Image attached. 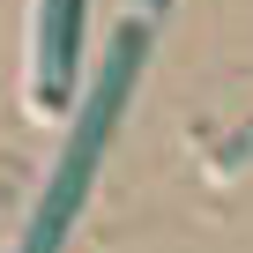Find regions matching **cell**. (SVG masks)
Returning <instances> with one entry per match:
<instances>
[{
  "instance_id": "obj_1",
  "label": "cell",
  "mask_w": 253,
  "mask_h": 253,
  "mask_svg": "<svg viewBox=\"0 0 253 253\" xmlns=\"http://www.w3.org/2000/svg\"><path fill=\"white\" fill-rule=\"evenodd\" d=\"M142 52H149V15L119 23V38H112V52H104V67H97V82H89L75 126H67V142H60V164H52V179H45V194H38V209H30V231H23L15 253H60V246H67V231H75V216H82V201H89L97 157H104V142H112L126 97H134Z\"/></svg>"
},
{
  "instance_id": "obj_2",
  "label": "cell",
  "mask_w": 253,
  "mask_h": 253,
  "mask_svg": "<svg viewBox=\"0 0 253 253\" xmlns=\"http://www.w3.org/2000/svg\"><path fill=\"white\" fill-rule=\"evenodd\" d=\"M75 52H82V0H38V112L75 97Z\"/></svg>"
},
{
  "instance_id": "obj_3",
  "label": "cell",
  "mask_w": 253,
  "mask_h": 253,
  "mask_svg": "<svg viewBox=\"0 0 253 253\" xmlns=\"http://www.w3.org/2000/svg\"><path fill=\"white\" fill-rule=\"evenodd\" d=\"M246 157H253V126H238V134L216 149V164H246Z\"/></svg>"
}]
</instances>
